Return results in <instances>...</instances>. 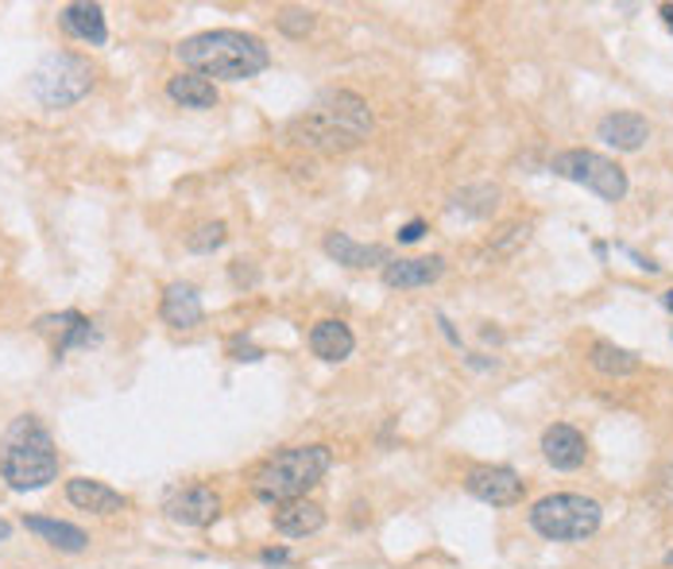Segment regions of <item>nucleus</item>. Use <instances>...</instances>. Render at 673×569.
<instances>
[{
    "label": "nucleus",
    "mask_w": 673,
    "mask_h": 569,
    "mask_svg": "<svg viewBox=\"0 0 673 569\" xmlns=\"http://www.w3.org/2000/svg\"><path fill=\"white\" fill-rule=\"evenodd\" d=\"M372 124L376 121H372V109L361 93L329 90L287 124V140L295 148L318 151V156H336V151L361 148L372 136Z\"/></svg>",
    "instance_id": "nucleus-1"
},
{
    "label": "nucleus",
    "mask_w": 673,
    "mask_h": 569,
    "mask_svg": "<svg viewBox=\"0 0 673 569\" xmlns=\"http://www.w3.org/2000/svg\"><path fill=\"white\" fill-rule=\"evenodd\" d=\"M174 55H179V62L190 75L221 78V82H248V78L263 75V70L272 67L267 43L248 32H232V27L190 35V39H182L174 47Z\"/></svg>",
    "instance_id": "nucleus-2"
},
{
    "label": "nucleus",
    "mask_w": 673,
    "mask_h": 569,
    "mask_svg": "<svg viewBox=\"0 0 673 569\" xmlns=\"http://www.w3.org/2000/svg\"><path fill=\"white\" fill-rule=\"evenodd\" d=\"M0 477L16 492L47 488L58 477V449L35 414H20L9 434L0 437Z\"/></svg>",
    "instance_id": "nucleus-3"
},
{
    "label": "nucleus",
    "mask_w": 673,
    "mask_h": 569,
    "mask_svg": "<svg viewBox=\"0 0 673 569\" xmlns=\"http://www.w3.org/2000/svg\"><path fill=\"white\" fill-rule=\"evenodd\" d=\"M333 465L329 446H290L283 454L267 457V462L255 469L252 477V492L263 503H290V500H306L313 485H321V477Z\"/></svg>",
    "instance_id": "nucleus-4"
},
{
    "label": "nucleus",
    "mask_w": 673,
    "mask_h": 569,
    "mask_svg": "<svg viewBox=\"0 0 673 569\" xmlns=\"http://www.w3.org/2000/svg\"><path fill=\"white\" fill-rule=\"evenodd\" d=\"M600 523H604L600 503L577 492L543 496L531 508V527L550 543H584V538L596 535Z\"/></svg>",
    "instance_id": "nucleus-5"
},
{
    "label": "nucleus",
    "mask_w": 673,
    "mask_h": 569,
    "mask_svg": "<svg viewBox=\"0 0 673 569\" xmlns=\"http://www.w3.org/2000/svg\"><path fill=\"white\" fill-rule=\"evenodd\" d=\"M32 98L47 109H70L93 90V67L90 58L70 55V50H55L32 70Z\"/></svg>",
    "instance_id": "nucleus-6"
},
{
    "label": "nucleus",
    "mask_w": 673,
    "mask_h": 569,
    "mask_svg": "<svg viewBox=\"0 0 673 569\" xmlns=\"http://www.w3.org/2000/svg\"><path fill=\"white\" fill-rule=\"evenodd\" d=\"M550 171L561 174V179H569V182H577V186L592 190V194L604 202L627 198V171L616 163V159L600 156V151H589V148L561 151V156H554Z\"/></svg>",
    "instance_id": "nucleus-7"
},
{
    "label": "nucleus",
    "mask_w": 673,
    "mask_h": 569,
    "mask_svg": "<svg viewBox=\"0 0 673 569\" xmlns=\"http://www.w3.org/2000/svg\"><path fill=\"white\" fill-rule=\"evenodd\" d=\"M163 512H167V520L179 523V527H209V523L221 515V496L209 485L174 488V492L167 496Z\"/></svg>",
    "instance_id": "nucleus-8"
},
{
    "label": "nucleus",
    "mask_w": 673,
    "mask_h": 569,
    "mask_svg": "<svg viewBox=\"0 0 673 569\" xmlns=\"http://www.w3.org/2000/svg\"><path fill=\"white\" fill-rule=\"evenodd\" d=\"M465 488L468 496H477L480 503H492V508H511L526 492L523 477L515 469H507V465H477L465 477Z\"/></svg>",
    "instance_id": "nucleus-9"
},
{
    "label": "nucleus",
    "mask_w": 673,
    "mask_h": 569,
    "mask_svg": "<svg viewBox=\"0 0 673 569\" xmlns=\"http://www.w3.org/2000/svg\"><path fill=\"white\" fill-rule=\"evenodd\" d=\"M543 457L554 465V469L573 473V469H581L584 457H589V442H584L581 430L569 426V422H554V426L543 434Z\"/></svg>",
    "instance_id": "nucleus-10"
},
{
    "label": "nucleus",
    "mask_w": 673,
    "mask_h": 569,
    "mask_svg": "<svg viewBox=\"0 0 673 569\" xmlns=\"http://www.w3.org/2000/svg\"><path fill=\"white\" fill-rule=\"evenodd\" d=\"M445 275V260L442 257H407V260H391L384 268V283L391 291H414V287H430Z\"/></svg>",
    "instance_id": "nucleus-11"
},
{
    "label": "nucleus",
    "mask_w": 673,
    "mask_h": 569,
    "mask_svg": "<svg viewBox=\"0 0 673 569\" xmlns=\"http://www.w3.org/2000/svg\"><path fill=\"white\" fill-rule=\"evenodd\" d=\"M596 136L616 151H639L650 140V124L642 113H608L596 124Z\"/></svg>",
    "instance_id": "nucleus-12"
},
{
    "label": "nucleus",
    "mask_w": 673,
    "mask_h": 569,
    "mask_svg": "<svg viewBox=\"0 0 673 569\" xmlns=\"http://www.w3.org/2000/svg\"><path fill=\"white\" fill-rule=\"evenodd\" d=\"M66 500L75 503V508H82V512H93V515H116L128 508V500H124L116 488L101 485V480H90V477L66 480Z\"/></svg>",
    "instance_id": "nucleus-13"
},
{
    "label": "nucleus",
    "mask_w": 673,
    "mask_h": 569,
    "mask_svg": "<svg viewBox=\"0 0 673 569\" xmlns=\"http://www.w3.org/2000/svg\"><path fill=\"white\" fill-rule=\"evenodd\" d=\"M159 318L171 330H194V326H202L206 310H202V298H197V291L190 283H171L163 291V303H159Z\"/></svg>",
    "instance_id": "nucleus-14"
},
{
    "label": "nucleus",
    "mask_w": 673,
    "mask_h": 569,
    "mask_svg": "<svg viewBox=\"0 0 673 569\" xmlns=\"http://www.w3.org/2000/svg\"><path fill=\"white\" fill-rule=\"evenodd\" d=\"M326 257L336 260V264L345 268H376V264H391V257H387L384 244H361V240H353L349 232H329L326 237Z\"/></svg>",
    "instance_id": "nucleus-15"
},
{
    "label": "nucleus",
    "mask_w": 673,
    "mask_h": 569,
    "mask_svg": "<svg viewBox=\"0 0 673 569\" xmlns=\"http://www.w3.org/2000/svg\"><path fill=\"white\" fill-rule=\"evenodd\" d=\"M353 349H356L353 330H349L345 322H336V318H326V322H318L310 330V353L318 356V361L341 364L353 356Z\"/></svg>",
    "instance_id": "nucleus-16"
},
{
    "label": "nucleus",
    "mask_w": 673,
    "mask_h": 569,
    "mask_svg": "<svg viewBox=\"0 0 673 569\" xmlns=\"http://www.w3.org/2000/svg\"><path fill=\"white\" fill-rule=\"evenodd\" d=\"M58 24L75 35V39H85V43H93V47H101V43L109 39L105 12H101V4H90V0L66 4V9L58 12Z\"/></svg>",
    "instance_id": "nucleus-17"
},
{
    "label": "nucleus",
    "mask_w": 673,
    "mask_h": 569,
    "mask_svg": "<svg viewBox=\"0 0 673 569\" xmlns=\"http://www.w3.org/2000/svg\"><path fill=\"white\" fill-rule=\"evenodd\" d=\"M326 527V512H321L318 503L310 500H290V503H280L275 508V531L287 538H306V535H318Z\"/></svg>",
    "instance_id": "nucleus-18"
},
{
    "label": "nucleus",
    "mask_w": 673,
    "mask_h": 569,
    "mask_svg": "<svg viewBox=\"0 0 673 569\" xmlns=\"http://www.w3.org/2000/svg\"><path fill=\"white\" fill-rule=\"evenodd\" d=\"M24 527L32 531V535H39L43 543H50L55 550H66V554L85 550V543H90V535H85L82 527L62 523V520H47V515H27Z\"/></svg>",
    "instance_id": "nucleus-19"
},
{
    "label": "nucleus",
    "mask_w": 673,
    "mask_h": 569,
    "mask_svg": "<svg viewBox=\"0 0 673 569\" xmlns=\"http://www.w3.org/2000/svg\"><path fill=\"white\" fill-rule=\"evenodd\" d=\"M167 98H171L174 105H182V109H214L217 105V86L209 82V78L182 70V75H174L171 82H167Z\"/></svg>",
    "instance_id": "nucleus-20"
},
{
    "label": "nucleus",
    "mask_w": 673,
    "mask_h": 569,
    "mask_svg": "<svg viewBox=\"0 0 673 569\" xmlns=\"http://www.w3.org/2000/svg\"><path fill=\"white\" fill-rule=\"evenodd\" d=\"M589 364L596 372H604V376H631V372H639V356L631 349L616 345V341H592Z\"/></svg>",
    "instance_id": "nucleus-21"
},
{
    "label": "nucleus",
    "mask_w": 673,
    "mask_h": 569,
    "mask_svg": "<svg viewBox=\"0 0 673 569\" xmlns=\"http://www.w3.org/2000/svg\"><path fill=\"white\" fill-rule=\"evenodd\" d=\"M495 202H500V190L480 182V186H465L460 194H453L449 209H460L465 217H488L495 209Z\"/></svg>",
    "instance_id": "nucleus-22"
},
{
    "label": "nucleus",
    "mask_w": 673,
    "mask_h": 569,
    "mask_svg": "<svg viewBox=\"0 0 673 569\" xmlns=\"http://www.w3.org/2000/svg\"><path fill=\"white\" fill-rule=\"evenodd\" d=\"M225 240H229V225H225V221H206V225H197V229L190 232L186 248H190V252H214V248H221Z\"/></svg>",
    "instance_id": "nucleus-23"
},
{
    "label": "nucleus",
    "mask_w": 673,
    "mask_h": 569,
    "mask_svg": "<svg viewBox=\"0 0 673 569\" xmlns=\"http://www.w3.org/2000/svg\"><path fill=\"white\" fill-rule=\"evenodd\" d=\"M280 32L290 35V39H306L313 32V12L306 9H283L280 12Z\"/></svg>",
    "instance_id": "nucleus-24"
},
{
    "label": "nucleus",
    "mask_w": 673,
    "mask_h": 569,
    "mask_svg": "<svg viewBox=\"0 0 673 569\" xmlns=\"http://www.w3.org/2000/svg\"><path fill=\"white\" fill-rule=\"evenodd\" d=\"M229 356H232L237 364H255V361L263 356V349H255L252 341H244V338H232V341H229Z\"/></svg>",
    "instance_id": "nucleus-25"
},
{
    "label": "nucleus",
    "mask_w": 673,
    "mask_h": 569,
    "mask_svg": "<svg viewBox=\"0 0 673 569\" xmlns=\"http://www.w3.org/2000/svg\"><path fill=\"white\" fill-rule=\"evenodd\" d=\"M654 503H673V462L665 465L662 473H658V485H654Z\"/></svg>",
    "instance_id": "nucleus-26"
},
{
    "label": "nucleus",
    "mask_w": 673,
    "mask_h": 569,
    "mask_svg": "<svg viewBox=\"0 0 673 569\" xmlns=\"http://www.w3.org/2000/svg\"><path fill=\"white\" fill-rule=\"evenodd\" d=\"M422 232H426V221H419V217H414V221H407L399 229V240H402V244H414V240H422Z\"/></svg>",
    "instance_id": "nucleus-27"
},
{
    "label": "nucleus",
    "mask_w": 673,
    "mask_h": 569,
    "mask_svg": "<svg viewBox=\"0 0 673 569\" xmlns=\"http://www.w3.org/2000/svg\"><path fill=\"white\" fill-rule=\"evenodd\" d=\"M263 566H287L290 561V550H283V546H275V550H263L260 554Z\"/></svg>",
    "instance_id": "nucleus-28"
},
{
    "label": "nucleus",
    "mask_w": 673,
    "mask_h": 569,
    "mask_svg": "<svg viewBox=\"0 0 673 569\" xmlns=\"http://www.w3.org/2000/svg\"><path fill=\"white\" fill-rule=\"evenodd\" d=\"M9 535H12V523L0 515V543H9Z\"/></svg>",
    "instance_id": "nucleus-29"
},
{
    "label": "nucleus",
    "mask_w": 673,
    "mask_h": 569,
    "mask_svg": "<svg viewBox=\"0 0 673 569\" xmlns=\"http://www.w3.org/2000/svg\"><path fill=\"white\" fill-rule=\"evenodd\" d=\"M662 20H665V27H673V4H662Z\"/></svg>",
    "instance_id": "nucleus-30"
},
{
    "label": "nucleus",
    "mask_w": 673,
    "mask_h": 569,
    "mask_svg": "<svg viewBox=\"0 0 673 569\" xmlns=\"http://www.w3.org/2000/svg\"><path fill=\"white\" fill-rule=\"evenodd\" d=\"M662 306H665V310L673 314V287H670V291H665V295H662Z\"/></svg>",
    "instance_id": "nucleus-31"
},
{
    "label": "nucleus",
    "mask_w": 673,
    "mask_h": 569,
    "mask_svg": "<svg viewBox=\"0 0 673 569\" xmlns=\"http://www.w3.org/2000/svg\"><path fill=\"white\" fill-rule=\"evenodd\" d=\"M665 566H673V550H670V554H665Z\"/></svg>",
    "instance_id": "nucleus-32"
}]
</instances>
